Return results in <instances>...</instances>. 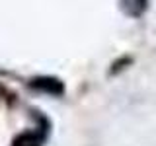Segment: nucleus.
Returning a JSON list of instances; mask_svg holds the SVG:
<instances>
[{
    "label": "nucleus",
    "instance_id": "obj_1",
    "mask_svg": "<svg viewBox=\"0 0 156 146\" xmlns=\"http://www.w3.org/2000/svg\"><path fill=\"white\" fill-rule=\"evenodd\" d=\"M31 84H33V88H37L41 92H47V94H53V96H61L65 92L62 82H58L57 78H35Z\"/></svg>",
    "mask_w": 156,
    "mask_h": 146
},
{
    "label": "nucleus",
    "instance_id": "obj_2",
    "mask_svg": "<svg viewBox=\"0 0 156 146\" xmlns=\"http://www.w3.org/2000/svg\"><path fill=\"white\" fill-rule=\"evenodd\" d=\"M14 146H41V138L35 133H23L14 140Z\"/></svg>",
    "mask_w": 156,
    "mask_h": 146
},
{
    "label": "nucleus",
    "instance_id": "obj_3",
    "mask_svg": "<svg viewBox=\"0 0 156 146\" xmlns=\"http://www.w3.org/2000/svg\"><path fill=\"white\" fill-rule=\"evenodd\" d=\"M123 8L131 16H139L140 12L146 8V0H123Z\"/></svg>",
    "mask_w": 156,
    "mask_h": 146
}]
</instances>
